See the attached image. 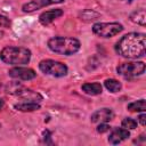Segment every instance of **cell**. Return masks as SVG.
<instances>
[{"label": "cell", "instance_id": "cell-3", "mask_svg": "<svg viewBox=\"0 0 146 146\" xmlns=\"http://www.w3.org/2000/svg\"><path fill=\"white\" fill-rule=\"evenodd\" d=\"M48 48L59 55L72 56L81 48V42L73 36H52L47 42Z\"/></svg>", "mask_w": 146, "mask_h": 146}, {"label": "cell", "instance_id": "cell-1", "mask_svg": "<svg viewBox=\"0 0 146 146\" xmlns=\"http://www.w3.org/2000/svg\"><path fill=\"white\" fill-rule=\"evenodd\" d=\"M114 50L123 58H141L146 54V34L141 32L127 33L115 43Z\"/></svg>", "mask_w": 146, "mask_h": 146}, {"label": "cell", "instance_id": "cell-24", "mask_svg": "<svg viewBox=\"0 0 146 146\" xmlns=\"http://www.w3.org/2000/svg\"><path fill=\"white\" fill-rule=\"evenodd\" d=\"M3 106H5V100L2 98H0V111L3 108Z\"/></svg>", "mask_w": 146, "mask_h": 146}, {"label": "cell", "instance_id": "cell-21", "mask_svg": "<svg viewBox=\"0 0 146 146\" xmlns=\"http://www.w3.org/2000/svg\"><path fill=\"white\" fill-rule=\"evenodd\" d=\"M10 26H11V21H10L7 16L0 14V27H6V29H8V27H10Z\"/></svg>", "mask_w": 146, "mask_h": 146}, {"label": "cell", "instance_id": "cell-23", "mask_svg": "<svg viewBox=\"0 0 146 146\" xmlns=\"http://www.w3.org/2000/svg\"><path fill=\"white\" fill-rule=\"evenodd\" d=\"M138 122L140 123V125L145 127L146 125V114L144 112H141V114L138 116Z\"/></svg>", "mask_w": 146, "mask_h": 146}, {"label": "cell", "instance_id": "cell-2", "mask_svg": "<svg viewBox=\"0 0 146 146\" xmlns=\"http://www.w3.org/2000/svg\"><path fill=\"white\" fill-rule=\"evenodd\" d=\"M31 50L25 47L6 46L0 51V59L11 66H23L31 60Z\"/></svg>", "mask_w": 146, "mask_h": 146}, {"label": "cell", "instance_id": "cell-25", "mask_svg": "<svg viewBox=\"0 0 146 146\" xmlns=\"http://www.w3.org/2000/svg\"><path fill=\"white\" fill-rule=\"evenodd\" d=\"M123 1H127V2H131V1H133V0H123Z\"/></svg>", "mask_w": 146, "mask_h": 146}, {"label": "cell", "instance_id": "cell-7", "mask_svg": "<svg viewBox=\"0 0 146 146\" xmlns=\"http://www.w3.org/2000/svg\"><path fill=\"white\" fill-rule=\"evenodd\" d=\"M8 75L13 79L22 80V81H30L33 80L36 76V73L34 70L30 67H24V66H14L8 71Z\"/></svg>", "mask_w": 146, "mask_h": 146}, {"label": "cell", "instance_id": "cell-17", "mask_svg": "<svg viewBox=\"0 0 146 146\" xmlns=\"http://www.w3.org/2000/svg\"><path fill=\"white\" fill-rule=\"evenodd\" d=\"M127 110L130 112H145L146 111V104H145V99H138L136 102L129 103L127 105Z\"/></svg>", "mask_w": 146, "mask_h": 146}, {"label": "cell", "instance_id": "cell-4", "mask_svg": "<svg viewBox=\"0 0 146 146\" xmlns=\"http://www.w3.org/2000/svg\"><path fill=\"white\" fill-rule=\"evenodd\" d=\"M123 31V25L119 22H98L92 25V33L99 38H112Z\"/></svg>", "mask_w": 146, "mask_h": 146}, {"label": "cell", "instance_id": "cell-13", "mask_svg": "<svg viewBox=\"0 0 146 146\" xmlns=\"http://www.w3.org/2000/svg\"><path fill=\"white\" fill-rule=\"evenodd\" d=\"M81 89L84 94L90 96H97L103 92V86L99 82H86L81 86Z\"/></svg>", "mask_w": 146, "mask_h": 146}, {"label": "cell", "instance_id": "cell-5", "mask_svg": "<svg viewBox=\"0 0 146 146\" xmlns=\"http://www.w3.org/2000/svg\"><path fill=\"white\" fill-rule=\"evenodd\" d=\"M39 70L42 73L54 78H63L68 73V67L66 64L54 59H42L39 63Z\"/></svg>", "mask_w": 146, "mask_h": 146}, {"label": "cell", "instance_id": "cell-18", "mask_svg": "<svg viewBox=\"0 0 146 146\" xmlns=\"http://www.w3.org/2000/svg\"><path fill=\"white\" fill-rule=\"evenodd\" d=\"M100 15L98 13H96L95 10H91V9H86L82 11L81 14V19L84 21V22H91V21H95L99 17Z\"/></svg>", "mask_w": 146, "mask_h": 146}, {"label": "cell", "instance_id": "cell-15", "mask_svg": "<svg viewBox=\"0 0 146 146\" xmlns=\"http://www.w3.org/2000/svg\"><path fill=\"white\" fill-rule=\"evenodd\" d=\"M129 19L137 24V25H140V26H145L146 25V13L144 9H139V10H136L133 13L130 14L129 16Z\"/></svg>", "mask_w": 146, "mask_h": 146}, {"label": "cell", "instance_id": "cell-12", "mask_svg": "<svg viewBox=\"0 0 146 146\" xmlns=\"http://www.w3.org/2000/svg\"><path fill=\"white\" fill-rule=\"evenodd\" d=\"M63 14H64V11L60 8L46 10V11H43V13L40 14V16H39V23L41 25H43V26H48L54 21H56L57 18H59L60 16H63Z\"/></svg>", "mask_w": 146, "mask_h": 146}, {"label": "cell", "instance_id": "cell-14", "mask_svg": "<svg viewBox=\"0 0 146 146\" xmlns=\"http://www.w3.org/2000/svg\"><path fill=\"white\" fill-rule=\"evenodd\" d=\"M14 108L16 111H19V112H34V111L40 110V104L36 103V102H26V100H24L22 103L15 104Z\"/></svg>", "mask_w": 146, "mask_h": 146}, {"label": "cell", "instance_id": "cell-8", "mask_svg": "<svg viewBox=\"0 0 146 146\" xmlns=\"http://www.w3.org/2000/svg\"><path fill=\"white\" fill-rule=\"evenodd\" d=\"M64 1L65 0H31L22 6V10L24 13H33L46 6H50L55 3H63Z\"/></svg>", "mask_w": 146, "mask_h": 146}, {"label": "cell", "instance_id": "cell-11", "mask_svg": "<svg viewBox=\"0 0 146 146\" xmlns=\"http://www.w3.org/2000/svg\"><path fill=\"white\" fill-rule=\"evenodd\" d=\"M114 116V113L108 107H103L97 111H95L90 115L91 123H103V122H110Z\"/></svg>", "mask_w": 146, "mask_h": 146}, {"label": "cell", "instance_id": "cell-22", "mask_svg": "<svg viewBox=\"0 0 146 146\" xmlns=\"http://www.w3.org/2000/svg\"><path fill=\"white\" fill-rule=\"evenodd\" d=\"M42 138H43V140H44L46 144H50V145L54 144L52 140H51V132H50L49 130H44V131H43V133H42Z\"/></svg>", "mask_w": 146, "mask_h": 146}, {"label": "cell", "instance_id": "cell-6", "mask_svg": "<svg viewBox=\"0 0 146 146\" xmlns=\"http://www.w3.org/2000/svg\"><path fill=\"white\" fill-rule=\"evenodd\" d=\"M146 65L144 62H125L121 63L116 67V72L119 75L123 76L124 79H133L141 74H144Z\"/></svg>", "mask_w": 146, "mask_h": 146}, {"label": "cell", "instance_id": "cell-20", "mask_svg": "<svg viewBox=\"0 0 146 146\" xmlns=\"http://www.w3.org/2000/svg\"><path fill=\"white\" fill-rule=\"evenodd\" d=\"M112 128L107 124V122H103V123H98V125H97V128H96V131L98 132V133H105V132H107V131H110Z\"/></svg>", "mask_w": 146, "mask_h": 146}, {"label": "cell", "instance_id": "cell-19", "mask_svg": "<svg viewBox=\"0 0 146 146\" xmlns=\"http://www.w3.org/2000/svg\"><path fill=\"white\" fill-rule=\"evenodd\" d=\"M121 125H122V128H124V129L133 130V129L137 128L138 122H137L135 119H132V117H124V119L122 120V122H121Z\"/></svg>", "mask_w": 146, "mask_h": 146}, {"label": "cell", "instance_id": "cell-9", "mask_svg": "<svg viewBox=\"0 0 146 146\" xmlns=\"http://www.w3.org/2000/svg\"><path fill=\"white\" fill-rule=\"evenodd\" d=\"M10 92L13 95H16V96L23 98L26 102H36V103H40L42 100V96L39 92L33 91V90L27 89V88H24L22 86L18 87L17 89H15V90H11Z\"/></svg>", "mask_w": 146, "mask_h": 146}, {"label": "cell", "instance_id": "cell-10", "mask_svg": "<svg viewBox=\"0 0 146 146\" xmlns=\"http://www.w3.org/2000/svg\"><path fill=\"white\" fill-rule=\"evenodd\" d=\"M110 135H108V143L112 145H117L124 140H127L130 137V130L124 129V128H113L110 130Z\"/></svg>", "mask_w": 146, "mask_h": 146}, {"label": "cell", "instance_id": "cell-26", "mask_svg": "<svg viewBox=\"0 0 146 146\" xmlns=\"http://www.w3.org/2000/svg\"><path fill=\"white\" fill-rule=\"evenodd\" d=\"M2 35H3V33H2V32H0V38H2Z\"/></svg>", "mask_w": 146, "mask_h": 146}, {"label": "cell", "instance_id": "cell-16", "mask_svg": "<svg viewBox=\"0 0 146 146\" xmlns=\"http://www.w3.org/2000/svg\"><path fill=\"white\" fill-rule=\"evenodd\" d=\"M104 86L112 94L119 92L122 89V83L119 80H116V79H106L104 81Z\"/></svg>", "mask_w": 146, "mask_h": 146}]
</instances>
